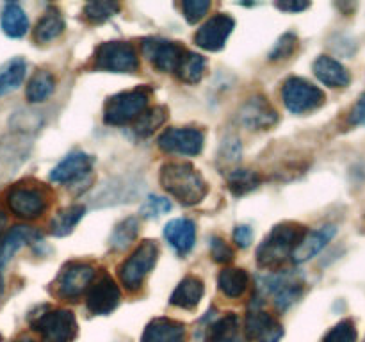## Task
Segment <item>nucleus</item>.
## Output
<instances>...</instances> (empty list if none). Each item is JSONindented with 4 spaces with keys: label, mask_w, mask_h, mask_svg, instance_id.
Segmentation results:
<instances>
[{
    "label": "nucleus",
    "mask_w": 365,
    "mask_h": 342,
    "mask_svg": "<svg viewBox=\"0 0 365 342\" xmlns=\"http://www.w3.org/2000/svg\"><path fill=\"white\" fill-rule=\"evenodd\" d=\"M160 184L164 191H168V195L178 200L182 205H196L209 192L205 178L187 162L164 164L160 170Z\"/></svg>",
    "instance_id": "obj_1"
},
{
    "label": "nucleus",
    "mask_w": 365,
    "mask_h": 342,
    "mask_svg": "<svg viewBox=\"0 0 365 342\" xmlns=\"http://www.w3.org/2000/svg\"><path fill=\"white\" fill-rule=\"evenodd\" d=\"M305 234V227L298 223L285 221V223L277 224L269 232V235L264 239L259 249H257V262H259V266L264 267V269L280 267L289 256H292V253L298 248Z\"/></svg>",
    "instance_id": "obj_2"
},
{
    "label": "nucleus",
    "mask_w": 365,
    "mask_h": 342,
    "mask_svg": "<svg viewBox=\"0 0 365 342\" xmlns=\"http://www.w3.org/2000/svg\"><path fill=\"white\" fill-rule=\"evenodd\" d=\"M152 89L135 88L110 96L103 107V121L107 125H127L135 121L146 110Z\"/></svg>",
    "instance_id": "obj_3"
},
{
    "label": "nucleus",
    "mask_w": 365,
    "mask_h": 342,
    "mask_svg": "<svg viewBox=\"0 0 365 342\" xmlns=\"http://www.w3.org/2000/svg\"><path fill=\"white\" fill-rule=\"evenodd\" d=\"M303 294V278L294 271H284V273L267 274L259 278L257 285V296L259 298H273L274 306L278 310H287L292 303L299 299Z\"/></svg>",
    "instance_id": "obj_4"
},
{
    "label": "nucleus",
    "mask_w": 365,
    "mask_h": 342,
    "mask_svg": "<svg viewBox=\"0 0 365 342\" xmlns=\"http://www.w3.org/2000/svg\"><path fill=\"white\" fill-rule=\"evenodd\" d=\"M157 259H159V246L155 241H143L138 248L134 249L130 256L120 266V280L125 289L135 292L141 289L143 281L148 276L150 271L155 267Z\"/></svg>",
    "instance_id": "obj_5"
},
{
    "label": "nucleus",
    "mask_w": 365,
    "mask_h": 342,
    "mask_svg": "<svg viewBox=\"0 0 365 342\" xmlns=\"http://www.w3.org/2000/svg\"><path fill=\"white\" fill-rule=\"evenodd\" d=\"M39 333V342H71L77 335V319L66 309H52L39 314L31 323Z\"/></svg>",
    "instance_id": "obj_6"
},
{
    "label": "nucleus",
    "mask_w": 365,
    "mask_h": 342,
    "mask_svg": "<svg viewBox=\"0 0 365 342\" xmlns=\"http://www.w3.org/2000/svg\"><path fill=\"white\" fill-rule=\"evenodd\" d=\"M96 70L110 73H134L139 68V57L127 41H106L95 50L93 59Z\"/></svg>",
    "instance_id": "obj_7"
},
{
    "label": "nucleus",
    "mask_w": 365,
    "mask_h": 342,
    "mask_svg": "<svg viewBox=\"0 0 365 342\" xmlns=\"http://www.w3.org/2000/svg\"><path fill=\"white\" fill-rule=\"evenodd\" d=\"M11 212L21 219H36L48 209V196L39 185L16 184L6 196Z\"/></svg>",
    "instance_id": "obj_8"
},
{
    "label": "nucleus",
    "mask_w": 365,
    "mask_h": 342,
    "mask_svg": "<svg viewBox=\"0 0 365 342\" xmlns=\"http://www.w3.org/2000/svg\"><path fill=\"white\" fill-rule=\"evenodd\" d=\"M264 299L253 296L246 314L245 331L250 342H280L284 337V328L271 314L262 309Z\"/></svg>",
    "instance_id": "obj_9"
},
{
    "label": "nucleus",
    "mask_w": 365,
    "mask_h": 342,
    "mask_svg": "<svg viewBox=\"0 0 365 342\" xmlns=\"http://www.w3.org/2000/svg\"><path fill=\"white\" fill-rule=\"evenodd\" d=\"M282 98L292 114H305L323 105L324 93L305 78L289 77L282 88Z\"/></svg>",
    "instance_id": "obj_10"
},
{
    "label": "nucleus",
    "mask_w": 365,
    "mask_h": 342,
    "mask_svg": "<svg viewBox=\"0 0 365 342\" xmlns=\"http://www.w3.org/2000/svg\"><path fill=\"white\" fill-rule=\"evenodd\" d=\"M96 276V271L88 262H68L61 269L59 276L56 280L57 296L70 301H77L82 294L89 289Z\"/></svg>",
    "instance_id": "obj_11"
},
{
    "label": "nucleus",
    "mask_w": 365,
    "mask_h": 342,
    "mask_svg": "<svg viewBox=\"0 0 365 342\" xmlns=\"http://www.w3.org/2000/svg\"><path fill=\"white\" fill-rule=\"evenodd\" d=\"M141 52L152 66L163 73H177L185 50L178 43L160 38H146L141 43Z\"/></svg>",
    "instance_id": "obj_12"
},
{
    "label": "nucleus",
    "mask_w": 365,
    "mask_h": 342,
    "mask_svg": "<svg viewBox=\"0 0 365 342\" xmlns=\"http://www.w3.org/2000/svg\"><path fill=\"white\" fill-rule=\"evenodd\" d=\"M159 148L177 155H200L205 142V135L200 128L171 127L159 135Z\"/></svg>",
    "instance_id": "obj_13"
},
{
    "label": "nucleus",
    "mask_w": 365,
    "mask_h": 342,
    "mask_svg": "<svg viewBox=\"0 0 365 342\" xmlns=\"http://www.w3.org/2000/svg\"><path fill=\"white\" fill-rule=\"evenodd\" d=\"M120 299L121 292L116 281L107 273H102L89 285L86 305H88L89 312L95 314V316H107L120 305Z\"/></svg>",
    "instance_id": "obj_14"
},
{
    "label": "nucleus",
    "mask_w": 365,
    "mask_h": 342,
    "mask_svg": "<svg viewBox=\"0 0 365 342\" xmlns=\"http://www.w3.org/2000/svg\"><path fill=\"white\" fill-rule=\"evenodd\" d=\"M235 27L234 18L228 14H216L210 20H207L202 27L196 31L195 43L200 48L207 50V52H217L227 45L228 36L232 34Z\"/></svg>",
    "instance_id": "obj_15"
},
{
    "label": "nucleus",
    "mask_w": 365,
    "mask_h": 342,
    "mask_svg": "<svg viewBox=\"0 0 365 342\" xmlns=\"http://www.w3.org/2000/svg\"><path fill=\"white\" fill-rule=\"evenodd\" d=\"M239 118H241V123L250 130H267L277 125L278 113L264 96H252L241 107Z\"/></svg>",
    "instance_id": "obj_16"
},
{
    "label": "nucleus",
    "mask_w": 365,
    "mask_h": 342,
    "mask_svg": "<svg viewBox=\"0 0 365 342\" xmlns=\"http://www.w3.org/2000/svg\"><path fill=\"white\" fill-rule=\"evenodd\" d=\"M95 159L84 152H73L64 157L50 173V180L57 184H70V182L81 180L86 175L91 173Z\"/></svg>",
    "instance_id": "obj_17"
},
{
    "label": "nucleus",
    "mask_w": 365,
    "mask_h": 342,
    "mask_svg": "<svg viewBox=\"0 0 365 342\" xmlns=\"http://www.w3.org/2000/svg\"><path fill=\"white\" fill-rule=\"evenodd\" d=\"M164 237L170 242L171 248L180 255L191 252V248L196 242V224L187 217H178L171 219L164 227Z\"/></svg>",
    "instance_id": "obj_18"
},
{
    "label": "nucleus",
    "mask_w": 365,
    "mask_h": 342,
    "mask_svg": "<svg viewBox=\"0 0 365 342\" xmlns=\"http://www.w3.org/2000/svg\"><path fill=\"white\" fill-rule=\"evenodd\" d=\"M335 232H337V228H335L334 224H324V227L317 228V230L305 234L303 235L302 242L298 244V248L292 253V260L302 264L310 260L312 256H316L317 253L334 239Z\"/></svg>",
    "instance_id": "obj_19"
},
{
    "label": "nucleus",
    "mask_w": 365,
    "mask_h": 342,
    "mask_svg": "<svg viewBox=\"0 0 365 342\" xmlns=\"http://www.w3.org/2000/svg\"><path fill=\"white\" fill-rule=\"evenodd\" d=\"M141 342H185V326L168 317H157L145 328Z\"/></svg>",
    "instance_id": "obj_20"
},
{
    "label": "nucleus",
    "mask_w": 365,
    "mask_h": 342,
    "mask_svg": "<svg viewBox=\"0 0 365 342\" xmlns=\"http://www.w3.org/2000/svg\"><path fill=\"white\" fill-rule=\"evenodd\" d=\"M36 237H39V234L36 230L29 227H14L6 237L0 242V294H2L4 289V280H2V271L6 267V264L9 262L11 256L18 252L20 248H24L25 244L34 241Z\"/></svg>",
    "instance_id": "obj_21"
},
{
    "label": "nucleus",
    "mask_w": 365,
    "mask_h": 342,
    "mask_svg": "<svg viewBox=\"0 0 365 342\" xmlns=\"http://www.w3.org/2000/svg\"><path fill=\"white\" fill-rule=\"evenodd\" d=\"M314 73L323 84L330 86V88H346L351 81L349 71L339 61L328 56L317 57L314 63Z\"/></svg>",
    "instance_id": "obj_22"
},
{
    "label": "nucleus",
    "mask_w": 365,
    "mask_h": 342,
    "mask_svg": "<svg viewBox=\"0 0 365 342\" xmlns=\"http://www.w3.org/2000/svg\"><path fill=\"white\" fill-rule=\"evenodd\" d=\"M203 292H205V287H203V281L198 276H185L171 294L170 303L173 306H178V309L191 310L202 301Z\"/></svg>",
    "instance_id": "obj_23"
},
{
    "label": "nucleus",
    "mask_w": 365,
    "mask_h": 342,
    "mask_svg": "<svg viewBox=\"0 0 365 342\" xmlns=\"http://www.w3.org/2000/svg\"><path fill=\"white\" fill-rule=\"evenodd\" d=\"M248 273L245 269H239V267H227L217 276V285H220L221 292L227 294L228 298H241L248 289Z\"/></svg>",
    "instance_id": "obj_24"
},
{
    "label": "nucleus",
    "mask_w": 365,
    "mask_h": 342,
    "mask_svg": "<svg viewBox=\"0 0 365 342\" xmlns=\"http://www.w3.org/2000/svg\"><path fill=\"white\" fill-rule=\"evenodd\" d=\"M64 32V20L56 7H48L34 28V39L38 43H50Z\"/></svg>",
    "instance_id": "obj_25"
},
{
    "label": "nucleus",
    "mask_w": 365,
    "mask_h": 342,
    "mask_svg": "<svg viewBox=\"0 0 365 342\" xmlns=\"http://www.w3.org/2000/svg\"><path fill=\"white\" fill-rule=\"evenodd\" d=\"M2 31L6 32L9 38H21L27 34L29 31V18L25 11L21 9L18 4L11 2L6 4L2 11Z\"/></svg>",
    "instance_id": "obj_26"
},
{
    "label": "nucleus",
    "mask_w": 365,
    "mask_h": 342,
    "mask_svg": "<svg viewBox=\"0 0 365 342\" xmlns=\"http://www.w3.org/2000/svg\"><path fill=\"white\" fill-rule=\"evenodd\" d=\"M56 89V77L48 70H39L29 81L25 95L31 103H41L48 98Z\"/></svg>",
    "instance_id": "obj_27"
},
{
    "label": "nucleus",
    "mask_w": 365,
    "mask_h": 342,
    "mask_svg": "<svg viewBox=\"0 0 365 342\" xmlns=\"http://www.w3.org/2000/svg\"><path fill=\"white\" fill-rule=\"evenodd\" d=\"M84 212L86 209L82 205H70L66 209H61L50 221V234L56 237H64V235L71 234L78 221L84 217Z\"/></svg>",
    "instance_id": "obj_28"
},
{
    "label": "nucleus",
    "mask_w": 365,
    "mask_h": 342,
    "mask_svg": "<svg viewBox=\"0 0 365 342\" xmlns=\"http://www.w3.org/2000/svg\"><path fill=\"white\" fill-rule=\"evenodd\" d=\"M209 342H241L239 317L227 314L209 326Z\"/></svg>",
    "instance_id": "obj_29"
},
{
    "label": "nucleus",
    "mask_w": 365,
    "mask_h": 342,
    "mask_svg": "<svg viewBox=\"0 0 365 342\" xmlns=\"http://www.w3.org/2000/svg\"><path fill=\"white\" fill-rule=\"evenodd\" d=\"M25 71H27V64L24 59L16 57V59L9 61L0 71V95H6V93L16 89L24 82Z\"/></svg>",
    "instance_id": "obj_30"
},
{
    "label": "nucleus",
    "mask_w": 365,
    "mask_h": 342,
    "mask_svg": "<svg viewBox=\"0 0 365 342\" xmlns=\"http://www.w3.org/2000/svg\"><path fill=\"white\" fill-rule=\"evenodd\" d=\"M139 234V219L138 217H127L121 223L114 227L113 235H110V248L125 249L135 241Z\"/></svg>",
    "instance_id": "obj_31"
},
{
    "label": "nucleus",
    "mask_w": 365,
    "mask_h": 342,
    "mask_svg": "<svg viewBox=\"0 0 365 342\" xmlns=\"http://www.w3.org/2000/svg\"><path fill=\"white\" fill-rule=\"evenodd\" d=\"M166 118H168L166 107L157 105V107H152V109H146L145 113H143L141 116L135 120V123H134L135 134L143 135V138L153 134V132H155L157 128L164 123V121H166Z\"/></svg>",
    "instance_id": "obj_32"
},
{
    "label": "nucleus",
    "mask_w": 365,
    "mask_h": 342,
    "mask_svg": "<svg viewBox=\"0 0 365 342\" xmlns=\"http://www.w3.org/2000/svg\"><path fill=\"white\" fill-rule=\"evenodd\" d=\"M260 185V175L252 170H234L228 175V189L235 196H242L252 192Z\"/></svg>",
    "instance_id": "obj_33"
},
{
    "label": "nucleus",
    "mask_w": 365,
    "mask_h": 342,
    "mask_svg": "<svg viewBox=\"0 0 365 342\" xmlns=\"http://www.w3.org/2000/svg\"><path fill=\"white\" fill-rule=\"evenodd\" d=\"M203 71H205V59L200 53L185 52L184 59H182L180 66H178L177 75L187 84H196L202 81Z\"/></svg>",
    "instance_id": "obj_34"
},
{
    "label": "nucleus",
    "mask_w": 365,
    "mask_h": 342,
    "mask_svg": "<svg viewBox=\"0 0 365 342\" xmlns=\"http://www.w3.org/2000/svg\"><path fill=\"white\" fill-rule=\"evenodd\" d=\"M120 11L116 2H89L84 7V16L89 24H103Z\"/></svg>",
    "instance_id": "obj_35"
},
{
    "label": "nucleus",
    "mask_w": 365,
    "mask_h": 342,
    "mask_svg": "<svg viewBox=\"0 0 365 342\" xmlns=\"http://www.w3.org/2000/svg\"><path fill=\"white\" fill-rule=\"evenodd\" d=\"M323 342H356L355 323L351 319L341 321L324 335Z\"/></svg>",
    "instance_id": "obj_36"
},
{
    "label": "nucleus",
    "mask_w": 365,
    "mask_h": 342,
    "mask_svg": "<svg viewBox=\"0 0 365 342\" xmlns=\"http://www.w3.org/2000/svg\"><path fill=\"white\" fill-rule=\"evenodd\" d=\"M298 48V38H296L292 32H287V34L282 36L280 39L277 41V45L273 46L269 53L271 61H280V59H287L294 53V50Z\"/></svg>",
    "instance_id": "obj_37"
},
{
    "label": "nucleus",
    "mask_w": 365,
    "mask_h": 342,
    "mask_svg": "<svg viewBox=\"0 0 365 342\" xmlns=\"http://www.w3.org/2000/svg\"><path fill=\"white\" fill-rule=\"evenodd\" d=\"M171 203L170 200L163 198V196H148L141 207V216L143 217H159L163 214L170 212Z\"/></svg>",
    "instance_id": "obj_38"
},
{
    "label": "nucleus",
    "mask_w": 365,
    "mask_h": 342,
    "mask_svg": "<svg viewBox=\"0 0 365 342\" xmlns=\"http://www.w3.org/2000/svg\"><path fill=\"white\" fill-rule=\"evenodd\" d=\"M209 9V0H184L182 2V11H184V16L189 24H196V21L202 20Z\"/></svg>",
    "instance_id": "obj_39"
},
{
    "label": "nucleus",
    "mask_w": 365,
    "mask_h": 342,
    "mask_svg": "<svg viewBox=\"0 0 365 342\" xmlns=\"http://www.w3.org/2000/svg\"><path fill=\"white\" fill-rule=\"evenodd\" d=\"M210 255H212V259L216 262L228 264L234 260V249L221 237H212L210 239Z\"/></svg>",
    "instance_id": "obj_40"
},
{
    "label": "nucleus",
    "mask_w": 365,
    "mask_h": 342,
    "mask_svg": "<svg viewBox=\"0 0 365 342\" xmlns=\"http://www.w3.org/2000/svg\"><path fill=\"white\" fill-rule=\"evenodd\" d=\"M221 159H225L227 164H234L241 159V141L237 138H228L223 141L221 146Z\"/></svg>",
    "instance_id": "obj_41"
},
{
    "label": "nucleus",
    "mask_w": 365,
    "mask_h": 342,
    "mask_svg": "<svg viewBox=\"0 0 365 342\" xmlns=\"http://www.w3.org/2000/svg\"><path fill=\"white\" fill-rule=\"evenodd\" d=\"M253 241V230L248 224H237L234 230V242L239 248H248Z\"/></svg>",
    "instance_id": "obj_42"
},
{
    "label": "nucleus",
    "mask_w": 365,
    "mask_h": 342,
    "mask_svg": "<svg viewBox=\"0 0 365 342\" xmlns=\"http://www.w3.org/2000/svg\"><path fill=\"white\" fill-rule=\"evenodd\" d=\"M349 120H351L353 125H365V95L360 96L356 105L353 107Z\"/></svg>",
    "instance_id": "obj_43"
},
{
    "label": "nucleus",
    "mask_w": 365,
    "mask_h": 342,
    "mask_svg": "<svg viewBox=\"0 0 365 342\" xmlns=\"http://www.w3.org/2000/svg\"><path fill=\"white\" fill-rule=\"evenodd\" d=\"M310 4L309 2H299V0H292V2H277V7L285 13H299V11L307 9Z\"/></svg>",
    "instance_id": "obj_44"
},
{
    "label": "nucleus",
    "mask_w": 365,
    "mask_h": 342,
    "mask_svg": "<svg viewBox=\"0 0 365 342\" xmlns=\"http://www.w3.org/2000/svg\"><path fill=\"white\" fill-rule=\"evenodd\" d=\"M6 224H7V216H6V212H4V210L0 209V235H2V232H4V228H6Z\"/></svg>",
    "instance_id": "obj_45"
},
{
    "label": "nucleus",
    "mask_w": 365,
    "mask_h": 342,
    "mask_svg": "<svg viewBox=\"0 0 365 342\" xmlns=\"http://www.w3.org/2000/svg\"><path fill=\"white\" fill-rule=\"evenodd\" d=\"M0 342H2V335H0Z\"/></svg>",
    "instance_id": "obj_46"
}]
</instances>
